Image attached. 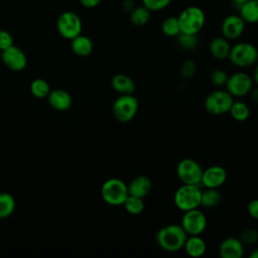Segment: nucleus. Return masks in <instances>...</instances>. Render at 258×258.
I'll return each instance as SVG.
<instances>
[{"label": "nucleus", "mask_w": 258, "mask_h": 258, "mask_svg": "<svg viewBox=\"0 0 258 258\" xmlns=\"http://www.w3.org/2000/svg\"><path fill=\"white\" fill-rule=\"evenodd\" d=\"M187 234L180 224H168L161 227L155 235L157 245L166 252H177L183 248Z\"/></svg>", "instance_id": "nucleus-1"}, {"label": "nucleus", "mask_w": 258, "mask_h": 258, "mask_svg": "<svg viewBox=\"0 0 258 258\" xmlns=\"http://www.w3.org/2000/svg\"><path fill=\"white\" fill-rule=\"evenodd\" d=\"M128 196L127 183L118 177L108 178L101 186V197L110 206H123Z\"/></svg>", "instance_id": "nucleus-2"}, {"label": "nucleus", "mask_w": 258, "mask_h": 258, "mask_svg": "<svg viewBox=\"0 0 258 258\" xmlns=\"http://www.w3.org/2000/svg\"><path fill=\"white\" fill-rule=\"evenodd\" d=\"M201 195L202 188L200 184L182 183L173 195V203L181 212L197 209L201 206Z\"/></svg>", "instance_id": "nucleus-3"}, {"label": "nucleus", "mask_w": 258, "mask_h": 258, "mask_svg": "<svg viewBox=\"0 0 258 258\" xmlns=\"http://www.w3.org/2000/svg\"><path fill=\"white\" fill-rule=\"evenodd\" d=\"M180 32L198 34L205 25L206 15L202 8L191 5L184 8L177 16Z\"/></svg>", "instance_id": "nucleus-4"}, {"label": "nucleus", "mask_w": 258, "mask_h": 258, "mask_svg": "<svg viewBox=\"0 0 258 258\" xmlns=\"http://www.w3.org/2000/svg\"><path fill=\"white\" fill-rule=\"evenodd\" d=\"M228 58L237 68H249L258 60V50L250 42L241 41L231 46Z\"/></svg>", "instance_id": "nucleus-5"}, {"label": "nucleus", "mask_w": 258, "mask_h": 258, "mask_svg": "<svg viewBox=\"0 0 258 258\" xmlns=\"http://www.w3.org/2000/svg\"><path fill=\"white\" fill-rule=\"evenodd\" d=\"M233 102L234 97L226 89L215 90L206 97L204 106L207 112L210 114L214 116H220L229 113Z\"/></svg>", "instance_id": "nucleus-6"}, {"label": "nucleus", "mask_w": 258, "mask_h": 258, "mask_svg": "<svg viewBox=\"0 0 258 258\" xmlns=\"http://www.w3.org/2000/svg\"><path fill=\"white\" fill-rule=\"evenodd\" d=\"M138 107V100L133 96V94L120 95L114 101L112 111L117 121L121 123H127L136 116Z\"/></svg>", "instance_id": "nucleus-7"}, {"label": "nucleus", "mask_w": 258, "mask_h": 258, "mask_svg": "<svg viewBox=\"0 0 258 258\" xmlns=\"http://www.w3.org/2000/svg\"><path fill=\"white\" fill-rule=\"evenodd\" d=\"M58 33L67 39H73L82 32L83 24L80 16L73 11L62 12L56 20Z\"/></svg>", "instance_id": "nucleus-8"}, {"label": "nucleus", "mask_w": 258, "mask_h": 258, "mask_svg": "<svg viewBox=\"0 0 258 258\" xmlns=\"http://www.w3.org/2000/svg\"><path fill=\"white\" fill-rule=\"evenodd\" d=\"M203 168L192 158H183L176 165V175L181 183L201 184Z\"/></svg>", "instance_id": "nucleus-9"}, {"label": "nucleus", "mask_w": 258, "mask_h": 258, "mask_svg": "<svg viewBox=\"0 0 258 258\" xmlns=\"http://www.w3.org/2000/svg\"><path fill=\"white\" fill-rule=\"evenodd\" d=\"M207 217L203 211L197 209L183 212L180 226L188 235H201L207 228Z\"/></svg>", "instance_id": "nucleus-10"}, {"label": "nucleus", "mask_w": 258, "mask_h": 258, "mask_svg": "<svg viewBox=\"0 0 258 258\" xmlns=\"http://www.w3.org/2000/svg\"><path fill=\"white\" fill-rule=\"evenodd\" d=\"M253 79L244 72H237L228 77L225 85L226 90L233 97H244L250 93L253 88Z\"/></svg>", "instance_id": "nucleus-11"}, {"label": "nucleus", "mask_w": 258, "mask_h": 258, "mask_svg": "<svg viewBox=\"0 0 258 258\" xmlns=\"http://www.w3.org/2000/svg\"><path fill=\"white\" fill-rule=\"evenodd\" d=\"M0 58L6 68L14 72L22 71L27 64V57L24 51L14 44L2 50Z\"/></svg>", "instance_id": "nucleus-12"}, {"label": "nucleus", "mask_w": 258, "mask_h": 258, "mask_svg": "<svg viewBox=\"0 0 258 258\" xmlns=\"http://www.w3.org/2000/svg\"><path fill=\"white\" fill-rule=\"evenodd\" d=\"M245 21L239 14H231L224 18L221 31L225 38L228 40H234L239 38L245 30Z\"/></svg>", "instance_id": "nucleus-13"}, {"label": "nucleus", "mask_w": 258, "mask_h": 258, "mask_svg": "<svg viewBox=\"0 0 258 258\" xmlns=\"http://www.w3.org/2000/svg\"><path fill=\"white\" fill-rule=\"evenodd\" d=\"M227 179V171L221 165H211L203 169L201 184L205 187L219 188Z\"/></svg>", "instance_id": "nucleus-14"}, {"label": "nucleus", "mask_w": 258, "mask_h": 258, "mask_svg": "<svg viewBox=\"0 0 258 258\" xmlns=\"http://www.w3.org/2000/svg\"><path fill=\"white\" fill-rule=\"evenodd\" d=\"M244 244L239 238L228 237L219 246V255L222 258H241L244 255Z\"/></svg>", "instance_id": "nucleus-15"}, {"label": "nucleus", "mask_w": 258, "mask_h": 258, "mask_svg": "<svg viewBox=\"0 0 258 258\" xmlns=\"http://www.w3.org/2000/svg\"><path fill=\"white\" fill-rule=\"evenodd\" d=\"M127 186L130 196L144 199L151 190L152 181L149 176L145 174H140L131 179Z\"/></svg>", "instance_id": "nucleus-16"}, {"label": "nucleus", "mask_w": 258, "mask_h": 258, "mask_svg": "<svg viewBox=\"0 0 258 258\" xmlns=\"http://www.w3.org/2000/svg\"><path fill=\"white\" fill-rule=\"evenodd\" d=\"M46 98L50 107L57 111H66L72 106L71 95L67 91L61 89H55L53 91H50Z\"/></svg>", "instance_id": "nucleus-17"}, {"label": "nucleus", "mask_w": 258, "mask_h": 258, "mask_svg": "<svg viewBox=\"0 0 258 258\" xmlns=\"http://www.w3.org/2000/svg\"><path fill=\"white\" fill-rule=\"evenodd\" d=\"M113 90L120 95H130L135 92L136 85L134 80L125 74H116L111 80Z\"/></svg>", "instance_id": "nucleus-18"}, {"label": "nucleus", "mask_w": 258, "mask_h": 258, "mask_svg": "<svg viewBox=\"0 0 258 258\" xmlns=\"http://www.w3.org/2000/svg\"><path fill=\"white\" fill-rule=\"evenodd\" d=\"M182 249L188 256L199 258L206 253L207 244L201 235H188Z\"/></svg>", "instance_id": "nucleus-19"}, {"label": "nucleus", "mask_w": 258, "mask_h": 258, "mask_svg": "<svg viewBox=\"0 0 258 258\" xmlns=\"http://www.w3.org/2000/svg\"><path fill=\"white\" fill-rule=\"evenodd\" d=\"M231 45L229 40L224 36L214 37L209 44V51L211 55L216 59H225L228 58Z\"/></svg>", "instance_id": "nucleus-20"}, {"label": "nucleus", "mask_w": 258, "mask_h": 258, "mask_svg": "<svg viewBox=\"0 0 258 258\" xmlns=\"http://www.w3.org/2000/svg\"><path fill=\"white\" fill-rule=\"evenodd\" d=\"M71 47L75 54L84 57V56H88L92 53L94 44L90 37L83 35V34H79L78 36H76L72 39Z\"/></svg>", "instance_id": "nucleus-21"}, {"label": "nucleus", "mask_w": 258, "mask_h": 258, "mask_svg": "<svg viewBox=\"0 0 258 258\" xmlns=\"http://www.w3.org/2000/svg\"><path fill=\"white\" fill-rule=\"evenodd\" d=\"M239 15L245 23L258 22V0H248L239 6Z\"/></svg>", "instance_id": "nucleus-22"}, {"label": "nucleus", "mask_w": 258, "mask_h": 258, "mask_svg": "<svg viewBox=\"0 0 258 258\" xmlns=\"http://www.w3.org/2000/svg\"><path fill=\"white\" fill-rule=\"evenodd\" d=\"M222 201V196L218 188L206 187L202 189L201 195V206L205 208H215Z\"/></svg>", "instance_id": "nucleus-23"}, {"label": "nucleus", "mask_w": 258, "mask_h": 258, "mask_svg": "<svg viewBox=\"0 0 258 258\" xmlns=\"http://www.w3.org/2000/svg\"><path fill=\"white\" fill-rule=\"evenodd\" d=\"M229 113L231 114L232 118L238 122L246 121L250 115V109L248 105L243 101H234Z\"/></svg>", "instance_id": "nucleus-24"}, {"label": "nucleus", "mask_w": 258, "mask_h": 258, "mask_svg": "<svg viewBox=\"0 0 258 258\" xmlns=\"http://www.w3.org/2000/svg\"><path fill=\"white\" fill-rule=\"evenodd\" d=\"M150 10L144 5L135 6V8L130 12V20L135 26H144L150 19Z\"/></svg>", "instance_id": "nucleus-25"}, {"label": "nucleus", "mask_w": 258, "mask_h": 258, "mask_svg": "<svg viewBox=\"0 0 258 258\" xmlns=\"http://www.w3.org/2000/svg\"><path fill=\"white\" fill-rule=\"evenodd\" d=\"M15 209V200L8 192H0V219L11 216Z\"/></svg>", "instance_id": "nucleus-26"}, {"label": "nucleus", "mask_w": 258, "mask_h": 258, "mask_svg": "<svg viewBox=\"0 0 258 258\" xmlns=\"http://www.w3.org/2000/svg\"><path fill=\"white\" fill-rule=\"evenodd\" d=\"M160 28L162 33L168 37H176L180 33L178 18L174 16H169L163 19Z\"/></svg>", "instance_id": "nucleus-27"}, {"label": "nucleus", "mask_w": 258, "mask_h": 258, "mask_svg": "<svg viewBox=\"0 0 258 258\" xmlns=\"http://www.w3.org/2000/svg\"><path fill=\"white\" fill-rule=\"evenodd\" d=\"M123 207L127 213H129L130 215L136 216V215L141 214L144 211L145 204H144L143 199L129 195L127 197V199L125 200Z\"/></svg>", "instance_id": "nucleus-28"}, {"label": "nucleus", "mask_w": 258, "mask_h": 258, "mask_svg": "<svg viewBox=\"0 0 258 258\" xmlns=\"http://www.w3.org/2000/svg\"><path fill=\"white\" fill-rule=\"evenodd\" d=\"M31 94L38 99L46 98L50 92V87L48 83L42 79H35L30 84Z\"/></svg>", "instance_id": "nucleus-29"}, {"label": "nucleus", "mask_w": 258, "mask_h": 258, "mask_svg": "<svg viewBox=\"0 0 258 258\" xmlns=\"http://www.w3.org/2000/svg\"><path fill=\"white\" fill-rule=\"evenodd\" d=\"M198 34H188L180 32L176 36L177 44L184 50H192L199 45Z\"/></svg>", "instance_id": "nucleus-30"}, {"label": "nucleus", "mask_w": 258, "mask_h": 258, "mask_svg": "<svg viewBox=\"0 0 258 258\" xmlns=\"http://www.w3.org/2000/svg\"><path fill=\"white\" fill-rule=\"evenodd\" d=\"M239 239L244 245H254L258 241V231L254 228H246L240 233Z\"/></svg>", "instance_id": "nucleus-31"}, {"label": "nucleus", "mask_w": 258, "mask_h": 258, "mask_svg": "<svg viewBox=\"0 0 258 258\" xmlns=\"http://www.w3.org/2000/svg\"><path fill=\"white\" fill-rule=\"evenodd\" d=\"M228 75L225 71L221 69H216L210 74V81L216 87H223L226 85L228 80Z\"/></svg>", "instance_id": "nucleus-32"}, {"label": "nucleus", "mask_w": 258, "mask_h": 258, "mask_svg": "<svg viewBox=\"0 0 258 258\" xmlns=\"http://www.w3.org/2000/svg\"><path fill=\"white\" fill-rule=\"evenodd\" d=\"M197 72L196 62L192 59H186L182 62L180 68V75L183 79H191Z\"/></svg>", "instance_id": "nucleus-33"}, {"label": "nucleus", "mask_w": 258, "mask_h": 258, "mask_svg": "<svg viewBox=\"0 0 258 258\" xmlns=\"http://www.w3.org/2000/svg\"><path fill=\"white\" fill-rule=\"evenodd\" d=\"M171 0H142V4L150 11H160L165 9Z\"/></svg>", "instance_id": "nucleus-34"}, {"label": "nucleus", "mask_w": 258, "mask_h": 258, "mask_svg": "<svg viewBox=\"0 0 258 258\" xmlns=\"http://www.w3.org/2000/svg\"><path fill=\"white\" fill-rule=\"evenodd\" d=\"M13 45V37L7 30H0V50H4Z\"/></svg>", "instance_id": "nucleus-35"}, {"label": "nucleus", "mask_w": 258, "mask_h": 258, "mask_svg": "<svg viewBox=\"0 0 258 258\" xmlns=\"http://www.w3.org/2000/svg\"><path fill=\"white\" fill-rule=\"evenodd\" d=\"M247 213L252 219L258 221V199H254L248 203Z\"/></svg>", "instance_id": "nucleus-36"}, {"label": "nucleus", "mask_w": 258, "mask_h": 258, "mask_svg": "<svg viewBox=\"0 0 258 258\" xmlns=\"http://www.w3.org/2000/svg\"><path fill=\"white\" fill-rule=\"evenodd\" d=\"M102 0H80L81 4L86 8H95L97 7Z\"/></svg>", "instance_id": "nucleus-37"}, {"label": "nucleus", "mask_w": 258, "mask_h": 258, "mask_svg": "<svg viewBox=\"0 0 258 258\" xmlns=\"http://www.w3.org/2000/svg\"><path fill=\"white\" fill-rule=\"evenodd\" d=\"M122 8L126 12H131L135 8V2L133 0H124L122 2Z\"/></svg>", "instance_id": "nucleus-38"}, {"label": "nucleus", "mask_w": 258, "mask_h": 258, "mask_svg": "<svg viewBox=\"0 0 258 258\" xmlns=\"http://www.w3.org/2000/svg\"><path fill=\"white\" fill-rule=\"evenodd\" d=\"M250 99L254 104L258 105V86L256 88H252L250 91Z\"/></svg>", "instance_id": "nucleus-39"}, {"label": "nucleus", "mask_w": 258, "mask_h": 258, "mask_svg": "<svg viewBox=\"0 0 258 258\" xmlns=\"http://www.w3.org/2000/svg\"><path fill=\"white\" fill-rule=\"evenodd\" d=\"M252 79H253V82L258 86V62H256V63H255Z\"/></svg>", "instance_id": "nucleus-40"}, {"label": "nucleus", "mask_w": 258, "mask_h": 258, "mask_svg": "<svg viewBox=\"0 0 258 258\" xmlns=\"http://www.w3.org/2000/svg\"><path fill=\"white\" fill-rule=\"evenodd\" d=\"M250 258H258V248L254 249L251 253H250Z\"/></svg>", "instance_id": "nucleus-41"}, {"label": "nucleus", "mask_w": 258, "mask_h": 258, "mask_svg": "<svg viewBox=\"0 0 258 258\" xmlns=\"http://www.w3.org/2000/svg\"><path fill=\"white\" fill-rule=\"evenodd\" d=\"M247 1H248V0H232V2H233L234 4H236V5H238V6L242 5L243 3L247 2Z\"/></svg>", "instance_id": "nucleus-42"}, {"label": "nucleus", "mask_w": 258, "mask_h": 258, "mask_svg": "<svg viewBox=\"0 0 258 258\" xmlns=\"http://www.w3.org/2000/svg\"><path fill=\"white\" fill-rule=\"evenodd\" d=\"M0 56H1V50H0Z\"/></svg>", "instance_id": "nucleus-43"}]
</instances>
